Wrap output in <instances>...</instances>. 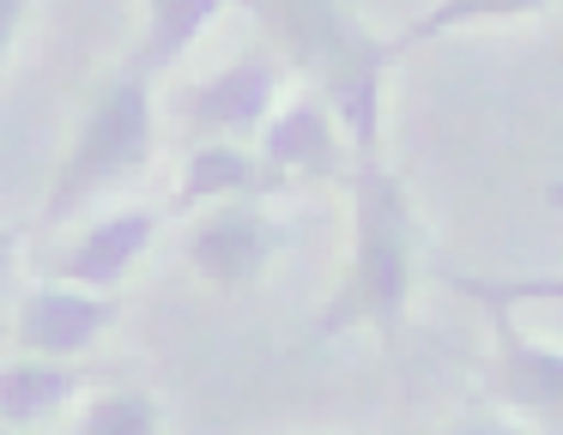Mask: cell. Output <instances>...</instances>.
Returning a JSON list of instances; mask_svg holds the SVG:
<instances>
[{
	"label": "cell",
	"mask_w": 563,
	"mask_h": 435,
	"mask_svg": "<svg viewBox=\"0 0 563 435\" xmlns=\"http://www.w3.org/2000/svg\"><path fill=\"white\" fill-rule=\"evenodd\" d=\"M261 19L279 24V43L291 60L321 79V103L333 109L340 133L357 157H382V79L406 55L400 36H376L333 0H285L261 7Z\"/></svg>",
	"instance_id": "1"
},
{
	"label": "cell",
	"mask_w": 563,
	"mask_h": 435,
	"mask_svg": "<svg viewBox=\"0 0 563 435\" xmlns=\"http://www.w3.org/2000/svg\"><path fill=\"white\" fill-rule=\"evenodd\" d=\"M352 200H357L352 266H345L340 290L328 297V309L316 314V338L376 326L394 345L406 321V297H412V200L382 157H357Z\"/></svg>",
	"instance_id": "2"
},
{
	"label": "cell",
	"mask_w": 563,
	"mask_h": 435,
	"mask_svg": "<svg viewBox=\"0 0 563 435\" xmlns=\"http://www.w3.org/2000/svg\"><path fill=\"white\" fill-rule=\"evenodd\" d=\"M152 127H158V109H152V79L140 72H115L98 91V103L86 109L74 145H67L62 169H55V188L43 200V224H62L74 217L86 200H98L103 188H115L122 176H134L140 164H152Z\"/></svg>",
	"instance_id": "3"
},
{
	"label": "cell",
	"mask_w": 563,
	"mask_h": 435,
	"mask_svg": "<svg viewBox=\"0 0 563 435\" xmlns=\"http://www.w3.org/2000/svg\"><path fill=\"white\" fill-rule=\"evenodd\" d=\"M273 254H279V230H273V217L255 200H224L188 230V266L224 290L261 278Z\"/></svg>",
	"instance_id": "4"
},
{
	"label": "cell",
	"mask_w": 563,
	"mask_h": 435,
	"mask_svg": "<svg viewBox=\"0 0 563 435\" xmlns=\"http://www.w3.org/2000/svg\"><path fill=\"white\" fill-rule=\"evenodd\" d=\"M115 314H122L115 297H91V290H74V285H43L19 302V345L43 362H67L98 345L115 326Z\"/></svg>",
	"instance_id": "5"
},
{
	"label": "cell",
	"mask_w": 563,
	"mask_h": 435,
	"mask_svg": "<svg viewBox=\"0 0 563 435\" xmlns=\"http://www.w3.org/2000/svg\"><path fill=\"white\" fill-rule=\"evenodd\" d=\"M273 103H279V60L249 55L236 67L200 79L195 91H183V115L195 121L200 133H261L273 121Z\"/></svg>",
	"instance_id": "6"
},
{
	"label": "cell",
	"mask_w": 563,
	"mask_h": 435,
	"mask_svg": "<svg viewBox=\"0 0 563 435\" xmlns=\"http://www.w3.org/2000/svg\"><path fill=\"white\" fill-rule=\"evenodd\" d=\"M490 393L515 411H539V417L563 423V350L527 338L521 326L509 321V309H490Z\"/></svg>",
	"instance_id": "7"
},
{
	"label": "cell",
	"mask_w": 563,
	"mask_h": 435,
	"mask_svg": "<svg viewBox=\"0 0 563 435\" xmlns=\"http://www.w3.org/2000/svg\"><path fill=\"white\" fill-rule=\"evenodd\" d=\"M261 164L279 181L297 176H340V121L321 97H297V103L273 109V121L261 127Z\"/></svg>",
	"instance_id": "8"
},
{
	"label": "cell",
	"mask_w": 563,
	"mask_h": 435,
	"mask_svg": "<svg viewBox=\"0 0 563 435\" xmlns=\"http://www.w3.org/2000/svg\"><path fill=\"white\" fill-rule=\"evenodd\" d=\"M152 236H158V212H146V205H128V212L103 217V224H91L86 236L67 248L62 285L91 290V297H115V285H122L128 266L152 248Z\"/></svg>",
	"instance_id": "9"
},
{
	"label": "cell",
	"mask_w": 563,
	"mask_h": 435,
	"mask_svg": "<svg viewBox=\"0 0 563 435\" xmlns=\"http://www.w3.org/2000/svg\"><path fill=\"white\" fill-rule=\"evenodd\" d=\"M285 188L279 176H273L267 164H261V152H243V145L231 140H212L200 145L195 157H188L183 169V188H176V212H188V205H207V200H261V193Z\"/></svg>",
	"instance_id": "10"
},
{
	"label": "cell",
	"mask_w": 563,
	"mask_h": 435,
	"mask_svg": "<svg viewBox=\"0 0 563 435\" xmlns=\"http://www.w3.org/2000/svg\"><path fill=\"white\" fill-rule=\"evenodd\" d=\"M79 393V369L67 362H43V357H19L0 362V430H25L67 405Z\"/></svg>",
	"instance_id": "11"
},
{
	"label": "cell",
	"mask_w": 563,
	"mask_h": 435,
	"mask_svg": "<svg viewBox=\"0 0 563 435\" xmlns=\"http://www.w3.org/2000/svg\"><path fill=\"white\" fill-rule=\"evenodd\" d=\"M212 19H219V0H152V7H146V36H140L128 72L152 79V72L176 67Z\"/></svg>",
	"instance_id": "12"
},
{
	"label": "cell",
	"mask_w": 563,
	"mask_h": 435,
	"mask_svg": "<svg viewBox=\"0 0 563 435\" xmlns=\"http://www.w3.org/2000/svg\"><path fill=\"white\" fill-rule=\"evenodd\" d=\"M461 297L485 302V309H515V302H563V278L558 272H533V278H473L454 272L449 278Z\"/></svg>",
	"instance_id": "13"
},
{
	"label": "cell",
	"mask_w": 563,
	"mask_h": 435,
	"mask_svg": "<svg viewBox=\"0 0 563 435\" xmlns=\"http://www.w3.org/2000/svg\"><path fill=\"white\" fill-rule=\"evenodd\" d=\"M79 435H158V405L146 393H103L79 417Z\"/></svg>",
	"instance_id": "14"
},
{
	"label": "cell",
	"mask_w": 563,
	"mask_h": 435,
	"mask_svg": "<svg viewBox=\"0 0 563 435\" xmlns=\"http://www.w3.org/2000/svg\"><path fill=\"white\" fill-rule=\"evenodd\" d=\"M19 24H25V7H19V0H0V60L13 55V43H19Z\"/></svg>",
	"instance_id": "15"
},
{
	"label": "cell",
	"mask_w": 563,
	"mask_h": 435,
	"mask_svg": "<svg viewBox=\"0 0 563 435\" xmlns=\"http://www.w3.org/2000/svg\"><path fill=\"white\" fill-rule=\"evenodd\" d=\"M19 242H25V230H0V285H7V272L19 260Z\"/></svg>",
	"instance_id": "16"
},
{
	"label": "cell",
	"mask_w": 563,
	"mask_h": 435,
	"mask_svg": "<svg viewBox=\"0 0 563 435\" xmlns=\"http://www.w3.org/2000/svg\"><path fill=\"white\" fill-rule=\"evenodd\" d=\"M454 435H503V430H490V423H466V430H454Z\"/></svg>",
	"instance_id": "17"
},
{
	"label": "cell",
	"mask_w": 563,
	"mask_h": 435,
	"mask_svg": "<svg viewBox=\"0 0 563 435\" xmlns=\"http://www.w3.org/2000/svg\"><path fill=\"white\" fill-rule=\"evenodd\" d=\"M0 435H25V430H0Z\"/></svg>",
	"instance_id": "18"
}]
</instances>
